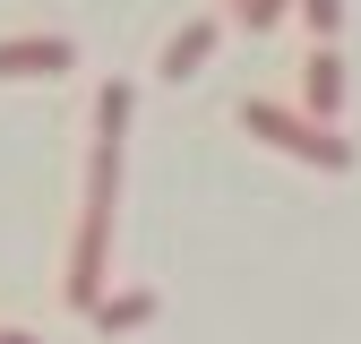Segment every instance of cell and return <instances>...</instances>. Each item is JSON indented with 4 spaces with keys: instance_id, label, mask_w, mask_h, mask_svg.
Listing matches in <instances>:
<instances>
[{
    "instance_id": "obj_1",
    "label": "cell",
    "mask_w": 361,
    "mask_h": 344,
    "mask_svg": "<svg viewBox=\"0 0 361 344\" xmlns=\"http://www.w3.org/2000/svg\"><path fill=\"white\" fill-rule=\"evenodd\" d=\"M129 104H138V86L129 78H104L95 86V112H86V181H78V241H69V310L95 319L104 310V258H112V207H121V138H129Z\"/></svg>"
},
{
    "instance_id": "obj_10",
    "label": "cell",
    "mask_w": 361,
    "mask_h": 344,
    "mask_svg": "<svg viewBox=\"0 0 361 344\" xmlns=\"http://www.w3.org/2000/svg\"><path fill=\"white\" fill-rule=\"evenodd\" d=\"M224 9H233V0H224Z\"/></svg>"
},
{
    "instance_id": "obj_7",
    "label": "cell",
    "mask_w": 361,
    "mask_h": 344,
    "mask_svg": "<svg viewBox=\"0 0 361 344\" xmlns=\"http://www.w3.org/2000/svg\"><path fill=\"white\" fill-rule=\"evenodd\" d=\"M293 9H301V0H233V18H241L250 35H267V26H284Z\"/></svg>"
},
{
    "instance_id": "obj_9",
    "label": "cell",
    "mask_w": 361,
    "mask_h": 344,
    "mask_svg": "<svg viewBox=\"0 0 361 344\" xmlns=\"http://www.w3.org/2000/svg\"><path fill=\"white\" fill-rule=\"evenodd\" d=\"M0 344H43V336H26V327H0Z\"/></svg>"
},
{
    "instance_id": "obj_3",
    "label": "cell",
    "mask_w": 361,
    "mask_h": 344,
    "mask_svg": "<svg viewBox=\"0 0 361 344\" xmlns=\"http://www.w3.org/2000/svg\"><path fill=\"white\" fill-rule=\"evenodd\" d=\"M69 69H78V35H61V26L0 35V86H35V78H69Z\"/></svg>"
},
{
    "instance_id": "obj_2",
    "label": "cell",
    "mask_w": 361,
    "mask_h": 344,
    "mask_svg": "<svg viewBox=\"0 0 361 344\" xmlns=\"http://www.w3.org/2000/svg\"><path fill=\"white\" fill-rule=\"evenodd\" d=\"M233 121L250 129V138H267L276 155H293V164L353 172V138H344V129H327V121H310L301 104H276V95H241V104H233Z\"/></svg>"
},
{
    "instance_id": "obj_8",
    "label": "cell",
    "mask_w": 361,
    "mask_h": 344,
    "mask_svg": "<svg viewBox=\"0 0 361 344\" xmlns=\"http://www.w3.org/2000/svg\"><path fill=\"white\" fill-rule=\"evenodd\" d=\"M293 18L310 26V43H336V26H344V0H301Z\"/></svg>"
},
{
    "instance_id": "obj_5",
    "label": "cell",
    "mask_w": 361,
    "mask_h": 344,
    "mask_svg": "<svg viewBox=\"0 0 361 344\" xmlns=\"http://www.w3.org/2000/svg\"><path fill=\"white\" fill-rule=\"evenodd\" d=\"M301 112L327 121V129H344V52H336V43H310V61H301Z\"/></svg>"
},
{
    "instance_id": "obj_4",
    "label": "cell",
    "mask_w": 361,
    "mask_h": 344,
    "mask_svg": "<svg viewBox=\"0 0 361 344\" xmlns=\"http://www.w3.org/2000/svg\"><path fill=\"white\" fill-rule=\"evenodd\" d=\"M215 43H224V9H198V18H180L172 35H164V52H155V78H198L207 61H215Z\"/></svg>"
},
{
    "instance_id": "obj_6",
    "label": "cell",
    "mask_w": 361,
    "mask_h": 344,
    "mask_svg": "<svg viewBox=\"0 0 361 344\" xmlns=\"http://www.w3.org/2000/svg\"><path fill=\"white\" fill-rule=\"evenodd\" d=\"M155 310H164V293H155V284H129V293H104L95 327H104V336H129V327H147Z\"/></svg>"
}]
</instances>
